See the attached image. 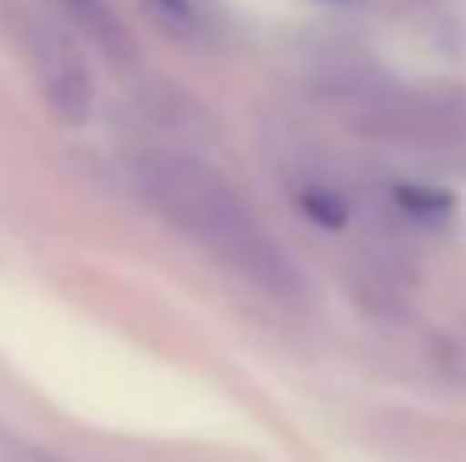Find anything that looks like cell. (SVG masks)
I'll return each instance as SVG.
<instances>
[{
	"mask_svg": "<svg viewBox=\"0 0 466 462\" xmlns=\"http://www.w3.org/2000/svg\"><path fill=\"white\" fill-rule=\"evenodd\" d=\"M131 185L144 205L164 217L177 234L197 242L213 262L258 286L266 299L299 303L307 295L303 270L290 250L266 229V221L246 205V196L188 152L152 147L131 160Z\"/></svg>",
	"mask_w": 466,
	"mask_h": 462,
	"instance_id": "cell-1",
	"label": "cell"
},
{
	"mask_svg": "<svg viewBox=\"0 0 466 462\" xmlns=\"http://www.w3.org/2000/svg\"><path fill=\"white\" fill-rule=\"evenodd\" d=\"M46 5L54 8L86 45H95L111 65H119V70L123 65H136V57H139L136 37H131V29L123 25L115 0H46Z\"/></svg>",
	"mask_w": 466,
	"mask_h": 462,
	"instance_id": "cell-4",
	"label": "cell"
},
{
	"mask_svg": "<svg viewBox=\"0 0 466 462\" xmlns=\"http://www.w3.org/2000/svg\"><path fill=\"white\" fill-rule=\"evenodd\" d=\"M147 8L172 37L193 41V45H213L226 29L213 0H147Z\"/></svg>",
	"mask_w": 466,
	"mask_h": 462,
	"instance_id": "cell-5",
	"label": "cell"
},
{
	"mask_svg": "<svg viewBox=\"0 0 466 462\" xmlns=\"http://www.w3.org/2000/svg\"><path fill=\"white\" fill-rule=\"evenodd\" d=\"M0 21L29 78L37 82V95L49 115L70 127L86 123L95 111V78H90L78 33L49 5H33V0H5Z\"/></svg>",
	"mask_w": 466,
	"mask_h": 462,
	"instance_id": "cell-2",
	"label": "cell"
},
{
	"mask_svg": "<svg viewBox=\"0 0 466 462\" xmlns=\"http://www.w3.org/2000/svg\"><path fill=\"white\" fill-rule=\"evenodd\" d=\"M348 119L364 136L405 147H446L466 144V90L459 86H393V82H352L339 86Z\"/></svg>",
	"mask_w": 466,
	"mask_h": 462,
	"instance_id": "cell-3",
	"label": "cell"
},
{
	"mask_svg": "<svg viewBox=\"0 0 466 462\" xmlns=\"http://www.w3.org/2000/svg\"><path fill=\"white\" fill-rule=\"evenodd\" d=\"M323 5H356V0H323Z\"/></svg>",
	"mask_w": 466,
	"mask_h": 462,
	"instance_id": "cell-6",
	"label": "cell"
}]
</instances>
